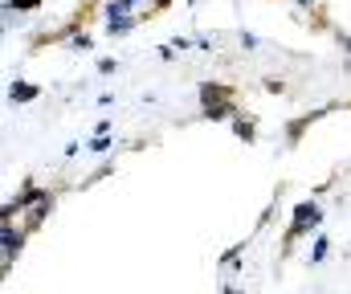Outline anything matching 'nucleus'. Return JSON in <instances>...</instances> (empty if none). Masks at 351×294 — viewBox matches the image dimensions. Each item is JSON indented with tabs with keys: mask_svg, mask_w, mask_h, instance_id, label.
<instances>
[{
	"mask_svg": "<svg viewBox=\"0 0 351 294\" xmlns=\"http://www.w3.org/2000/svg\"><path fill=\"white\" fill-rule=\"evenodd\" d=\"M29 95H33V86H12V98H16V102H25Z\"/></svg>",
	"mask_w": 351,
	"mask_h": 294,
	"instance_id": "nucleus-4",
	"label": "nucleus"
},
{
	"mask_svg": "<svg viewBox=\"0 0 351 294\" xmlns=\"http://www.w3.org/2000/svg\"><path fill=\"white\" fill-rule=\"evenodd\" d=\"M233 127H237V139H245V143H254V119H237Z\"/></svg>",
	"mask_w": 351,
	"mask_h": 294,
	"instance_id": "nucleus-3",
	"label": "nucleus"
},
{
	"mask_svg": "<svg viewBox=\"0 0 351 294\" xmlns=\"http://www.w3.org/2000/svg\"><path fill=\"white\" fill-rule=\"evenodd\" d=\"M8 4H12V8H37L41 0H8Z\"/></svg>",
	"mask_w": 351,
	"mask_h": 294,
	"instance_id": "nucleus-5",
	"label": "nucleus"
},
{
	"mask_svg": "<svg viewBox=\"0 0 351 294\" xmlns=\"http://www.w3.org/2000/svg\"><path fill=\"white\" fill-rule=\"evenodd\" d=\"M311 225H319V204H298V212H294V221H290V229H286V245H290L294 237L311 233Z\"/></svg>",
	"mask_w": 351,
	"mask_h": 294,
	"instance_id": "nucleus-2",
	"label": "nucleus"
},
{
	"mask_svg": "<svg viewBox=\"0 0 351 294\" xmlns=\"http://www.w3.org/2000/svg\"><path fill=\"white\" fill-rule=\"evenodd\" d=\"M343 45H348V49H351V37H343Z\"/></svg>",
	"mask_w": 351,
	"mask_h": 294,
	"instance_id": "nucleus-6",
	"label": "nucleus"
},
{
	"mask_svg": "<svg viewBox=\"0 0 351 294\" xmlns=\"http://www.w3.org/2000/svg\"><path fill=\"white\" fill-rule=\"evenodd\" d=\"M233 98H237L233 86H221V82H204L200 86V102H204L208 119H229L233 114Z\"/></svg>",
	"mask_w": 351,
	"mask_h": 294,
	"instance_id": "nucleus-1",
	"label": "nucleus"
}]
</instances>
